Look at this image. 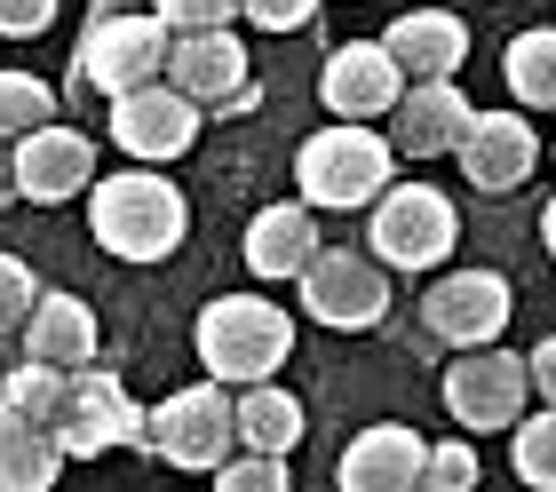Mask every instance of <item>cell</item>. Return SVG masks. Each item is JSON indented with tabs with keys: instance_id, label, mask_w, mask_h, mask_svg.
<instances>
[{
	"instance_id": "6da1fadb",
	"label": "cell",
	"mask_w": 556,
	"mask_h": 492,
	"mask_svg": "<svg viewBox=\"0 0 556 492\" xmlns=\"http://www.w3.org/2000/svg\"><path fill=\"white\" fill-rule=\"evenodd\" d=\"M191 230V206L184 191L167 184L160 167H119V175H96L88 184V239L112 254V263H167Z\"/></svg>"
},
{
	"instance_id": "7a4b0ae2",
	"label": "cell",
	"mask_w": 556,
	"mask_h": 492,
	"mask_svg": "<svg viewBox=\"0 0 556 492\" xmlns=\"http://www.w3.org/2000/svg\"><path fill=\"white\" fill-rule=\"evenodd\" d=\"M294 175H302V199L311 206L350 215V206H374L397 184V143L374 136V119H334V127H318V136H302Z\"/></svg>"
},
{
	"instance_id": "3957f363",
	"label": "cell",
	"mask_w": 556,
	"mask_h": 492,
	"mask_svg": "<svg viewBox=\"0 0 556 492\" xmlns=\"http://www.w3.org/2000/svg\"><path fill=\"white\" fill-rule=\"evenodd\" d=\"M199 366H207L215 381H231V390H247V381H270L278 366H287L294 350V318L263 294H215L207 310H199Z\"/></svg>"
},
{
	"instance_id": "277c9868",
	"label": "cell",
	"mask_w": 556,
	"mask_h": 492,
	"mask_svg": "<svg viewBox=\"0 0 556 492\" xmlns=\"http://www.w3.org/2000/svg\"><path fill=\"white\" fill-rule=\"evenodd\" d=\"M151 453L167 461V469H223V461L239 453V398L231 381H191V390H175L151 405Z\"/></svg>"
},
{
	"instance_id": "5b68a950",
	"label": "cell",
	"mask_w": 556,
	"mask_h": 492,
	"mask_svg": "<svg viewBox=\"0 0 556 492\" xmlns=\"http://www.w3.org/2000/svg\"><path fill=\"white\" fill-rule=\"evenodd\" d=\"M366 247L390 270H438L462 247V215H453V199L438 184H390L366 206Z\"/></svg>"
},
{
	"instance_id": "8992f818",
	"label": "cell",
	"mask_w": 556,
	"mask_h": 492,
	"mask_svg": "<svg viewBox=\"0 0 556 492\" xmlns=\"http://www.w3.org/2000/svg\"><path fill=\"white\" fill-rule=\"evenodd\" d=\"M56 445H64L72 461H96V453H112V445L151 453V413L119 390V374L72 366V374H64V405H56Z\"/></svg>"
},
{
	"instance_id": "52a82bcc",
	"label": "cell",
	"mask_w": 556,
	"mask_h": 492,
	"mask_svg": "<svg viewBox=\"0 0 556 492\" xmlns=\"http://www.w3.org/2000/svg\"><path fill=\"white\" fill-rule=\"evenodd\" d=\"M294 287H302V310H311L318 326H334V333H366V326L390 318V263H382V254L318 247Z\"/></svg>"
},
{
	"instance_id": "ba28073f",
	"label": "cell",
	"mask_w": 556,
	"mask_h": 492,
	"mask_svg": "<svg viewBox=\"0 0 556 492\" xmlns=\"http://www.w3.org/2000/svg\"><path fill=\"white\" fill-rule=\"evenodd\" d=\"M167 40L175 24L151 9V16H119V9H96L88 40H80V88L96 96H128L143 80H160L167 72Z\"/></svg>"
},
{
	"instance_id": "9c48e42d",
	"label": "cell",
	"mask_w": 556,
	"mask_h": 492,
	"mask_svg": "<svg viewBox=\"0 0 556 492\" xmlns=\"http://www.w3.org/2000/svg\"><path fill=\"white\" fill-rule=\"evenodd\" d=\"M104 112H112V143L128 151V160L143 167H167V160H184V151L199 143V119H207V103L184 96L160 72V80H143L128 96H104Z\"/></svg>"
},
{
	"instance_id": "30bf717a",
	"label": "cell",
	"mask_w": 556,
	"mask_h": 492,
	"mask_svg": "<svg viewBox=\"0 0 556 492\" xmlns=\"http://www.w3.org/2000/svg\"><path fill=\"white\" fill-rule=\"evenodd\" d=\"M525 398H533V357H517L501 342H477L445 366V413L462 429H517Z\"/></svg>"
},
{
	"instance_id": "8fae6325",
	"label": "cell",
	"mask_w": 556,
	"mask_h": 492,
	"mask_svg": "<svg viewBox=\"0 0 556 492\" xmlns=\"http://www.w3.org/2000/svg\"><path fill=\"white\" fill-rule=\"evenodd\" d=\"M509 278L501 270H445L438 287L421 294V326H429V342H445V350H477V342H501V326H509Z\"/></svg>"
},
{
	"instance_id": "7c38bea8",
	"label": "cell",
	"mask_w": 556,
	"mask_h": 492,
	"mask_svg": "<svg viewBox=\"0 0 556 492\" xmlns=\"http://www.w3.org/2000/svg\"><path fill=\"white\" fill-rule=\"evenodd\" d=\"M406 96V72L382 40H342L318 72V103L334 119H390V103Z\"/></svg>"
},
{
	"instance_id": "4fadbf2b",
	"label": "cell",
	"mask_w": 556,
	"mask_h": 492,
	"mask_svg": "<svg viewBox=\"0 0 556 492\" xmlns=\"http://www.w3.org/2000/svg\"><path fill=\"white\" fill-rule=\"evenodd\" d=\"M96 184V143L80 127H33V136H16V191L33 206H64V199H88Z\"/></svg>"
},
{
	"instance_id": "5bb4252c",
	"label": "cell",
	"mask_w": 556,
	"mask_h": 492,
	"mask_svg": "<svg viewBox=\"0 0 556 492\" xmlns=\"http://www.w3.org/2000/svg\"><path fill=\"white\" fill-rule=\"evenodd\" d=\"M469 119H477V103L453 80H406V96L390 103V143H397V160H445V151H462Z\"/></svg>"
},
{
	"instance_id": "9a60e30c",
	"label": "cell",
	"mask_w": 556,
	"mask_h": 492,
	"mask_svg": "<svg viewBox=\"0 0 556 492\" xmlns=\"http://www.w3.org/2000/svg\"><path fill=\"white\" fill-rule=\"evenodd\" d=\"M453 160H462V175L477 191L501 199V191H517L525 175L541 167V136H533V119H525V112H477Z\"/></svg>"
},
{
	"instance_id": "2e32d148",
	"label": "cell",
	"mask_w": 556,
	"mask_h": 492,
	"mask_svg": "<svg viewBox=\"0 0 556 492\" xmlns=\"http://www.w3.org/2000/svg\"><path fill=\"white\" fill-rule=\"evenodd\" d=\"M167 80L184 88V96H199L207 112H223L231 96L255 88V80H247V48H239L231 24H207V33H175V40H167Z\"/></svg>"
},
{
	"instance_id": "e0dca14e",
	"label": "cell",
	"mask_w": 556,
	"mask_h": 492,
	"mask_svg": "<svg viewBox=\"0 0 556 492\" xmlns=\"http://www.w3.org/2000/svg\"><path fill=\"white\" fill-rule=\"evenodd\" d=\"M421 461H429L421 429H406V421H374V429H358V437L342 445L334 484H342V492H414V484H421Z\"/></svg>"
},
{
	"instance_id": "ac0fdd59",
	"label": "cell",
	"mask_w": 556,
	"mask_h": 492,
	"mask_svg": "<svg viewBox=\"0 0 556 492\" xmlns=\"http://www.w3.org/2000/svg\"><path fill=\"white\" fill-rule=\"evenodd\" d=\"M382 48L397 56L406 80H453V72L469 64V24L453 16V9H406L382 33Z\"/></svg>"
},
{
	"instance_id": "d6986e66",
	"label": "cell",
	"mask_w": 556,
	"mask_h": 492,
	"mask_svg": "<svg viewBox=\"0 0 556 492\" xmlns=\"http://www.w3.org/2000/svg\"><path fill=\"white\" fill-rule=\"evenodd\" d=\"M318 247L326 239H318V206L311 199H278V206H263V215L247 223V270L255 278H302Z\"/></svg>"
},
{
	"instance_id": "ffe728a7",
	"label": "cell",
	"mask_w": 556,
	"mask_h": 492,
	"mask_svg": "<svg viewBox=\"0 0 556 492\" xmlns=\"http://www.w3.org/2000/svg\"><path fill=\"white\" fill-rule=\"evenodd\" d=\"M96 342H104V326H96V310L80 294H40L33 318L16 326V350L24 357H48V366H96Z\"/></svg>"
},
{
	"instance_id": "44dd1931",
	"label": "cell",
	"mask_w": 556,
	"mask_h": 492,
	"mask_svg": "<svg viewBox=\"0 0 556 492\" xmlns=\"http://www.w3.org/2000/svg\"><path fill=\"white\" fill-rule=\"evenodd\" d=\"M64 445H56V429L33 421V413H16L9 398H0V492H48L64 469Z\"/></svg>"
},
{
	"instance_id": "7402d4cb",
	"label": "cell",
	"mask_w": 556,
	"mask_h": 492,
	"mask_svg": "<svg viewBox=\"0 0 556 492\" xmlns=\"http://www.w3.org/2000/svg\"><path fill=\"white\" fill-rule=\"evenodd\" d=\"M239 445L294 453L302 445V398L278 390V381H247V390H239Z\"/></svg>"
},
{
	"instance_id": "603a6c76",
	"label": "cell",
	"mask_w": 556,
	"mask_h": 492,
	"mask_svg": "<svg viewBox=\"0 0 556 492\" xmlns=\"http://www.w3.org/2000/svg\"><path fill=\"white\" fill-rule=\"evenodd\" d=\"M501 72H509V96L525 103V112H556V24L517 33L509 56H501Z\"/></svg>"
},
{
	"instance_id": "cb8c5ba5",
	"label": "cell",
	"mask_w": 556,
	"mask_h": 492,
	"mask_svg": "<svg viewBox=\"0 0 556 492\" xmlns=\"http://www.w3.org/2000/svg\"><path fill=\"white\" fill-rule=\"evenodd\" d=\"M48 112H56V96H48L40 72H0V136H33V127H48Z\"/></svg>"
},
{
	"instance_id": "d4e9b609",
	"label": "cell",
	"mask_w": 556,
	"mask_h": 492,
	"mask_svg": "<svg viewBox=\"0 0 556 492\" xmlns=\"http://www.w3.org/2000/svg\"><path fill=\"white\" fill-rule=\"evenodd\" d=\"M517 477L525 484H541V492H556V405H541V413H525L517 421Z\"/></svg>"
},
{
	"instance_id": "484cf974",
	"label": "cell",
	"mask_w": 556,
	"mask_h": 492,
	"mask_svg": "<svg viewBox=\"0 0 556 492\" xmlns=\"http://www.w3.org/2000/svg\"><path fill=\"white\" fill-rule=\"evenodd\" d=\"M223 492H287V453H255V445H239L231 461L215 469Z\"/></svg>"
},
{
	"instance_id": "4316f807",
	"label": "cell",
	"mask_w": 556,
	"mask_h": 492,
	"mask_svg": "<svg viewBox=\"0 0 556 492\" xmlns=\"http://www.w3.org/2000/svg\"><path fill=\"white\" fill-rule=\"evenodd\" d=\"M421 484H429V492H469V484H477V453H469V437H445V445H429Z\"/></svg>"
},
{
	"instance_id": "83f0119b",
	"label": "cell",
	"mask_w": 556,
	"mask_h": 492,
	"mask_svg": "<svg viewBox=\"0 0 556 492\" xmlns=\"http://www.w3.org/2000/svg\"><path fill=\"white\" fill-rule=\"evenodd\" d=\"M33 302H40V278H33V263L0 254V333H16L24 318H33Z\"/></svg>"
},
{
	"instance_id": "f1b7e54d",
	"label": "cell",
	"mask_w": 556,
	"mask_h": 492,
	"mask_svg": "<svg viewBox=\"0 0 556 492\" xmlns=\"http://www.w3.org/2000/svg\"><path fill=\"white\" fill-rule=\"evenodd\" d=\"M175 33H207V24H231L239 16V0H151Z\"/></svg>"
},
{
	"instance_id": "f546056e",
	"label": "cell",
	"mask_w": 556,
	"mask_h": 492,
	"mask_svg": "<svg viewBox=\"0 0 556 492\" xmlns=\"http://www.w3.org/2000/svg\"><path fill=\"white\" fill-rule=\"evenodd\" d=\"M239 16L263 24V33H302L318 16V0H239Z\"/></svg>"
},
{
	"instance_id": "4dcf8cb0",
	"label": "cell",
	"mask_w": 556,
	"mask_h": 492,
	"mask_svg": "<svg viewBox=\"0 0 556 492\" xmlns=\"http://www.w3.org/2000/svg\"><path fill=\"white\" fill-rule=\"evenodd\" d=\"M56 24V0H0V40H40Z\"/></svg>"
},
{
	"instance_id": "1f68e13d",
	"label": "cell",
	"mask_w": 556,
	"mask_h": 492,
	"mask_svg": "<svg viewBox=\"0 0 556 492\" xmlns=\"http://www.w3.org/2000/svg\"><path fill=\"white\" fill-rule=\"evenodd\" d=\"M533 390H541V405H556V333L533 350Z\"/></svg>"
},
{
	"instance_id": "d6a6232c",
	"label": "cell",
	"mask_w": 556,
	"mask_h": 492,
	"mask_svg": "<svg viewBox=\"0 0 556 492\" xmlns=\"http://www.w3.org/2000/svg\"><path fill=\"white\" fill-rule=\"evenodd\" d=\"M9 199H24V191H16V143L0 136V206H9Z\"/></svg>"
},
{
	"instance_id": "836d02e7",
	"label": "cell",
	"mask_w": 556,
	"mask_h": 492,
	"mask_svg": "<svg viewBox=\"0 0 556 492\" xmlns=\"http://www.w3.org/2000/svg\"><path fill=\"white\" fill-rule=\"evenodd\" d=\"M541 239H548V254H556V199L541 206Z\"/></svg>"
},
{
	"instance_id": "e575fe53",
	"label": "cell",
	"mask_w": 556,
	"mask_h": 492,
	"mask_svg": "<svg viewBox=\"0 0 556 492\" xmlns=\"http://www.w3.org/2000/svg\"><path fill=\"white\" fill-rule=\"evenodd\" d=\"M9 342H16V333H0V381H9V366L24 357V350H9Z\"/></svg>"
}]
</instances>
